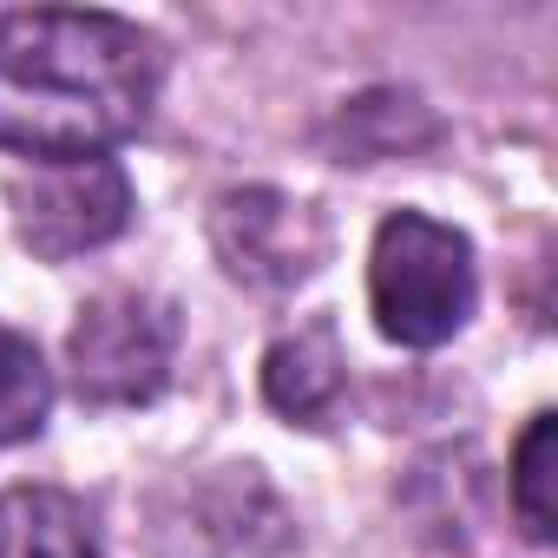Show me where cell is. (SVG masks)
<instances>
[{
	"label": "cell",
	"instance_id": "cell-5",
	"mask_svg": "<svg viewBox=\"0 0 558 558\" xmlns=\"http://www.w3.org/2000/svg\"><path fill=\"white\" fill-rule=\"evenodd\" d=\"M14 210H21V243L47 263H66L80 250L112 243L132 223V184L112 158L40 165L34 178L14 184Z\"/></svg>",
	"mask_w": 558,
	"mask_h": 558
},
{
	"label": "cell",
	"instance_id": "cell-8",
	"mask_svg": "<svg viewBox=\"0 0 558 558\" xmlns=\"http://www.w3.org/2000/svg\"><path fill=\"white\" fill-rule=\"evenodd\" d=\"M47 408H53V375L40 349L14 329H0V447L34 440L47 427Z\"/></svg>",
	"mask_w": 558,
	"mask_h": 558
},
{
	"label": "cell",
	"instance_id": "cell-1",
	"mask_svg": "<svg viewBox=\"0 0 558 558\" xmlns=\"http://www.w3.org/2000/svg\"><path fill=\"white\" fill-rule=\"evenodd\" d=\"M158 73V40L119 14H8L0 21V145L40 165L106 158L151 119Z\"/></svg>",
	"mask_w": 558,
	"mask_h": 558
},
{
	"label": "cell",
	"instance_id": "cell-7",
	"mask_svg": "<svg viewBox=\"0 0 558 558\" xmlns=\"http://www.w3.org/2000/svg\"><path fill=\"white\" fill-rule=\"evenodd\" d=\"M0 558H99L66 493H0Z\"/></svg>",
	"mask_w": 558,
	"mask_h": 558
},
{
	"label": "cell",
	"instance_id": "cell-3",
	"mask_svg": "<svg viewBox=\"0 0 558 558\" xmlns=\"http://www.w3.org/2000/svg\"><path fill=\"white\" fill-rule=\"evenodd\" d=\"M171 355H178V316H171V303H158L145 290H112V296L86 303V316L66 336L73 388L93 408L151 401L171 381Z\"/></svg>",
	"mask_w": 558,
	"mask_h": 558
},
{
	"label": "cell",
	"instance_id": "cell-2",
	"mask_svg": "<svg viewBox=\"0 0 558 558\" xmlns=\"http://www.w3.org/2000/svg\"><path fill=\"white\" fill-rule=\"evenodd\" d=\"M480 296V269H473V243L427 217V210H395L375 230V256H368V303H375V329L401 349H440L466 329Z\"/></svg>",
	"mask_w": 558,
	"mask_h": 558
},
{
	"label": "cell",
	"instance_id": "cell-6",
	"mask_svg": "<svg viewBox=\"0 0 558 558\" xmlns=\"http://www.w3.org/2000/svg\"><path fill=\"white\" fill-rule=\"evenodd\" d=\"M263 395L269 408L296 421V427H329L342 395H349V362H342V342L329 323H310L296 336H283L269 355H263Z\"/></svg>",
	"mask_w": 558,
	"mask_h": 558
},
{
	"label": "cell",
	"instance_id": "cell-4",
	"mask_svg": "<svg viewBox=\"0 0 558 558\" xmlns=\"http://www.w3.org/2000/svg\"><path fill=\"white\" fill-rule=\"evenodd\" d=\"M210 243H217V256H223V269L236 276V283L296 290L329 256V223H323L316 204H303L290 191L250 184V191H223L217 197Z\"/></svg>",
	"mask_w": 558,
	"mask_h": 558
},
{
	"label": "cell",
	"instance_id": "cell-9",
	"mask_svg": "<svg viewBox=\"0 0 558 558\" xmlns=\"http://www.w3.org/2000/svg\"><path fill=\"white\" fill-rule=\"evenodd\" d=\"M551 480H558V421L532 414V427L512 447V506H519L525 538H538V545H551V519H558Z\"/></svg>",
	"mask_w": 558,
	"mask_h": 558
}]
</instances>
